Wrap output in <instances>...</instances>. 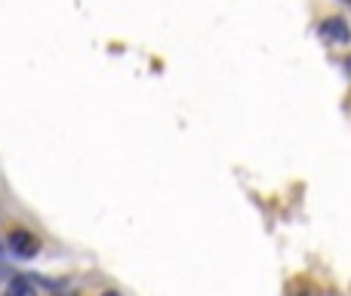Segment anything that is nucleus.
<instances>
[{"mask_svg": "<svg viewBox=\"0 0 351 296\" xmlns=\"http://www.w3.org/2000/svg\"><path fill=\"white\" fill-rule=\"evenodd\" d=\"M10 250L16 256H22V260H31V256H37V250H40V241H37L31 231H25V229H16V231H10Z\"/></svg>", "mask_w": 351, "mask_h": 296, "instance_id": "f257e3e1", "label": "nucleus"}, {"mask_svg": "<svg viewBox=\"0 0 351 296\" xmlns=\"http://www.w3.org/2000/svg\"><path fill=\"white\" fill-rule=\"evenodd\" d=\"M321 34L330 37V41H342V43H346L351 37V31H348V25L342 22V19H327V22L321 25Z\"/></svg>", "mask_w": 351, "mask_h": 296, "instance_id": "f03ea898", "label": "nucleus"}, {"mask_svg": "<svg viewBox=\"0 0 351 296\" xmlns=\"http://www.w3.org/2000/svg\"><path fill=\"white\" fill-rule=\"evenodd\" d=\"M6 296H37V293H34V287H31L25 278H16L10 284V291H6Z\"/></svg>", "mask_w": 351, "mask_h": 296, "instance_id": "7ed1b4c3", "label": "nucleus"}, {"mask_svg": "<svg viewBox=\"0 0 351 296\" xmlns=\"http://www.w3.org/2000/svg\"><path fill=\"white\" fill-rule=\"evenodd\" d=\"M102 296H123V293H117V291H105Z\"/></svg>", "mask_w": 351, "mask_h": 296, "instance_id": "20e7f679", "label": "nucleus"}]
</instances>
